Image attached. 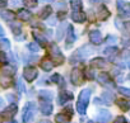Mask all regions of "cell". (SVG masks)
<instances>
[{"label":"cell","instance_id":"1","mask_svg":"<svg viewBox=\"0 0 130 123\" xmlns=\"http://www.w3.org/2000/svg\"><path fill=\"white\" fill-rule=\"evenodd\" d=\"M89 98H91V90L89 89H83L79 94L78 98V103H77V110L79 114H86L88 103H89Z\"/></svg>","mask_w":130,"mask_h":123},{"label":"cell","instance_id":"2","mask_svg":"<svg viewBox=\"0 0 130 123\" xmlns=\"http://www.w3.org/2000/svg\"><path fill=\"white\" fill-rule=\"evenodd\" d=\"M36 109H37V107L33 102L28 103L24 107V109H23V123H29L32 120V118L36 113Z\"/></svg>","mask_w":130,"mask_h":123},{"label":"cell","instance_id":"3","mask_svg":"<svg viewBox=\"0 0 130 123\" xmlns=\"http://www.w3.org/2000/svg\"><path fill=\"white\" fill-rule=\"evenodd\" d=\"M50 55H51V57H52V60H54V62H55V65H61L62 62H64V55L61 53V51H60V48L57 47V44H51V47H50Z\"/></svg>","mask_w":130,"mask_h":123},{"label":"cell","instance_id":"4","mask_svg":"<svg viewBox=\"0 0 130 123\" xmlns=\"http://www.w3.org/2000/svg\"><path fill=\"white\" fill-rule=\"evenodd\" d=\"M116 7L119 13L122 17H129L130 15V4L124 2V0H116Z\"/></svg>","mask_w":130,"mask_h":123},{"label":"cell","instance_id":"5","mask_svg":"<svg viewBox=\"0 0 130 123\" xmlns=\"http://www.w3.org/2000/svg\"><path fill=\"white\" fill-rule=\"evenodd\" d=\"M37 75H38L37 70H36L35 67H32V66H27V67H24V70H23V78H24L27 81H29V83H32V81L37 78Z\"/></svg>","mask_w":130,"mask_h":123},{"label":"cell","instance_id":"6","mask_svg":"<svg viewBox=\"0 0 130 123\" xmlns=\"http://www.w3.org/2000/svg\"><path fill=\"white\" fill-rule=\"evenodd\" d=\"M91 52H94V48L93 47H91V46H83V47H80L75 52V56H78L79 58H84V57H88L91 55Z\"/></svg>","mask_w":130,"mask_h":123},{"label":"cell","instance_id":"7","mask_svg":"<svg viewBox=\"0 0 130 123\" xmlns=\"http://www.w3.org/2000/svg\"><path fill=\"white\" fill-rule=\"evenodd\" d=\"M40 104H41V105H40L41 113H42L43 115H50L51 112H52V104H51V102H50V100H42Z\"/></svg>","mask_w":130,"mask_h":123},{"label":"cell","instance_id":"8","mask_svg":"<svg viewBox=\"0 0 130 123\" xmlns=\"http://www.w3.org/2000/svg\"><path fill=\"white\" fill-rule=\"evenodd\" d=\"M80 78H82V72L78 67H74L72 70V74H70V81L74 84V85H79L80 84Z\"/></svg>","mask_w":130,"mask_h":123},{"label":"cell","instance_id":"9","mask_svg":"<svg viewBox=\"0 0 130 123\" xmlns=\"http://www.w3.org/2000/svg\"><path fill=\"white\" fill-rule=\"evenodd\" d=\"M97 80H98V83L102 84V85H111V86H113V83L111 81V78H110V75H108L107 72H101V74H98Z\"/></svg>","mask_w":130,"mask_h":123},{"label":"cell","instance_id":"10","mask_svg":"<svg viewBox=\"0 0 130 123\" xmlns=\"http://www.w3.org/2000/svg\"><path fill=\"white\" fill-rule=\"evenodd\" d=\"M89 41L93 43V44H100L101 41H102V36H101V32L94 29V31H91L89 32Z\"/></svg>","mask_w":130,"mask_h":123},{"label":"cell","instance_id":"11","mask_svg":"<svg viewBox=\"0 0 130 123\" xmlns=\"http://www.w3.org/2000/svg\"><path fill=\"white\" fill-rule=\"evenodd\" d=\"M72 19H73L75 23H84L86 19H87V17H86V14H84L83 12H80V10H74V12L72 13Z\"/></svg>","mask_w":130,"mask_h":123},{"label":"cell","instance_id":"12","mask_svg":"<svg viewBox=\"0 0 130 123\" xmlns=\"http://www.w3.org/2000/svg\"><path fill=\"white\" fill-rule=\"evenodd\" d=\"M75 39H77V37H75L73 26H68V31H67V43H68V47H69V44H73L75 42Z\"/></svg>","mask_w":130,"mask_h":123},{"label":"cell","instance_id":"13","mask_svg":"<svg viewBox=\"0 0 130 123\" xmlns=\"http://www.w3.org/2000/svg\"><path fill=\"white\" fill-rule=\"evenodd\" d=\"M73 99V94L72 93H69V91H60V94H59V104H65L67 102H69V100H72Z\"/></svg>","mask_w":130,"mask_h":123},{"label":"cell","instance_id":"14","mask_svg":"<svg viewBox=\"0 0 130 123\" xmlns=\"http://www.w3.org/2000/svg\"><path fill=\"white\" fill-rule=\"evenodd\" d=\"M111 119V114L107 110H101L97 115V122L98 123H108Z\"/></svg>","mask_w":130,"mask_h":123},{"label":"cell","instance_id":"15","mask_svg":"<svg viewBox=\"0 0 130 123\" xmlns=\"http://www.w3.org/2000/svg\"><path fill=\"white\" fill-rule=\"evenodd\" d=\"M0 84H2L3 88H9L12 85V75H7V74H3L0 75Z\"/></svg>","mask_w":130,"mask_h":123},{"label":"cell","instance_id":"16","mask_svg":"<svg viewBox=\"0 0 130 123\" xmlns=\"http://www.w3.org/2000/svg\"><path fill=\"white\" fill-rule=\"evenodd\" d=\"M17 110H18V107H17V104L15 103H12L8 108H5V110H4V115L5 117H9V118H12L15 113H17Z\"/></svg>","mask_w":130,"mask_h":123},{"label":"cell","instance_id":"17","mask_svg":"<svg viewBox=\"0 0 130 123\" xmlns=\"http://www.w3.org/2000/svg\"><path fill=\"white\" fill-rule=\"evenodd\" d=\"M101 96H102V100L106 103V104H108V105H111V103L115 100V94H112L111 91H103L102 94H101Z\"/></svg>","mask_w":130,"mask_h":123},{"label":"cell","instance_id":"18","mask_svg":"<svg viewBox=\"0 0 130 123\" xmlns=\"http://www.w3.org/2000/svg\"><path fill=\"white\" fill-rule=\"evenodd\" d=\"M41 67L43 71H47V72L51 71L54 69V61H50L48 58H43L41 61Z\"/></svg>","mask_w":130,"mask_h":123},{"label":"cell","instance_id":"19","mask_svg":"<svg viewBox=\"0 0 130 123\" xmlns=\"http://www.w3.org/2000/svg\"><path fill=\"white\" fill-rule=\"evenodd\" d=\"M108 17H110V10H108L105 5H101V7L98 8V18H100L101 20H106Z\"/></svg>","mask_w":130,"mask_h":123},{"label":"cell","instance_id":"20","mask_svg":"<svg viewBox=\"0 0 130 123\" xmlns=\"http://www.w3.org/2000/svg\"><path fill=\"white\" fill-rule=\"evenodd\" d=\"M106 60L105 58H101V57H96V58H93V60H91V65L92 66H94V67H105L106 66Z\"/></svg>","mask_w":130,"mask_h":123},{"label":"cell","instance_id":"21","mask_svg":"<svg viewBox=\"0 0 130 123\" xmlns=\"http://www.w3.org/2000/svg\"><path fill=\"white\" fill-rule=\"evenodd\" d=\"M18 17H19V19H21V20L27 22V20H29V19H31L32 14H31V12H29V10H27V9H21V10L18 12Z\"/></svg>","mask_w":130,"mask_h":123},{"label":"cell","instance_id":"22","mask_svg":"<svg viewBox=\"0 0 130 123\" xmlns=\"http://www.w3.org/2000/svg\"><path fill=\"white\" fill-rule=\"evenodd\" d=\"M0 15H2V18H3L4 20H7V22H13L14 18H15L14 13L10 12V10H3L2 13H0Z\"/></svg>","mask_w":130,"mask_h":123},{"label":"cell","instance_id":"23","mask_svg":"<svg viewBox=\"0 0 130 123\" xmlns=\"http://www.w3.org/2000/svg\"><path fill=\"white\" fill-rule=\"evenodd\" d=\"M55 120L57 122V123H69V120H70V117L68 115V114H65V113H59L56 117H55Z\"/></svg>","mask_w":130,"mask_h":123},{"label":"cell","instance_id":"24","mask_svg":"<svg viewBox=\"0 0 130 123\" xmlns=\"http://www.w3.org/2000/svg\"><path fill=\"white\" fill-rule=\"evenodd\" d=\"M38 94H40V98H41L42 100H51V99L54 98L52 93L48 91V90H40Z\"/></svg>","mask_w":130,"mask_h":123},{"label":"cell","instance_id":"25","mask_svg":"<svg viewBox=\"0 0 130 123\" xmlns=\"http://www.w3.org/2000/svg\"><path fill=\"white\" fill-rule=\"evenodd\" d=\"M51 13H52V9H51V7H45V8L41 10V13H40V17H41L42 19H46V18H48V17L51 15Z\"/></svg>","mask_w":130,"mask_h":123},{"label":"cell","instance_id":"26","mask_svg":"<svg viewBox=\"0 0 130 123\" xmlns=\"http://www.w3.org/2000/svg\"><path fill=\"white\" fill-rule=\"evenodd\" d=\"M0 48L4 50V51H8L10 48V41L7 39V38H2L0 39Z\"/></svg>","mask_w":130,"mask_h":123},{"label":"cell","instance_id":"27","mask_svg":"<svg viewBox=\"0 0 130 123\" xmlns=\"http://www.w3.org/2000/svg\"><path fill=\"white\" fill-rule=\"evenodd\" d=\"M64 33H65V24L62 23V24L57 28V32H56V39H57V41H61L62 37H64Z\"/></svg>","mask_w":130,"mask_h":123},{"label":"cell","instance_id":"28","mask_svg":"<svg viewBox=\"0 0 130 123\" xmlns=\"http://www.w3.org/2000/svg\"><path fill=\"white\" fill-rule=\"evenodd\" d=\"M70 7L73 10H80L82 9V0H70Z\"/></svg>","mask_w":130,"mask_h":123},{"label":"cell","instance_id":"29","mask_svg":"<svg viewBox=\"0 0 130 123\" xmlns=\"http://www.w3.org/2000/svg\"><path fill=\"white\" fill-rule=\"evenodd\" d=\"M50 81H52V83H57V84H61V85L64 86V80H62V78L60 76V74H54V75L50 78Z\"/></svg>","mask_w":130,"mask_h":123},{"label":"cell","instance_id":"30","mask_svg":"<svg viewBox=\"0 0 130 123\" xmlns=\"http://www.w3.org/2000/svg\"><path fill=\"white\" fill-rule=\"evenodd\" d=\"M119 52V50L116 48V47H107V48H105V51H103V53H106L107 56H115L116 53Z\"/></svg>","mask_w":130,"mask_h":123},{"label":"cell","instance_id":"31","mask_svg":"<svg viewBox=\"0 0 130 123\" xmlns=\"http://www.w3.org/2000/svg\"><path fill=\"white\" fill-rule=\"evenodd\" d=\"M33 37H35V39H36L38 43H41V46H45V44H46V42H47V41H46V38H43V37H42L41 34H38L37 32H33Z\"/></svg>","mask_w":130,"mask_h":123},{"label":"cell","instance_id":"32","mask_svg":"<svg viewBox=\"0 0 130 123\" xmlns=\"http://www.w3.org/2000/svg\"><path fill=\"white\" fill-rule=\"evenodd\" d=\"M27 48L32 52H38L40 51V44L36 43V42H32V43H28L27 44Z\"/></svg>","mask_w":130,"mask_h":123},{"label":"cell","instance_id":"33","mask_svg":"<svg viewBox=\"0 0 130 123\" xmlns=\"http://www.w3.org/2000/svg\"><path fill=\"white\" fill-rule=\"evenodd\" d=\"M10 28H12V31H13V33H14V34H19V33H21V31H22V28H21V24H19V23H12V24H10Z\"/></svg>","mask_w":130,"mask_h":123},{"label":"cell","instance_id":"34","mask_svg":"<svg viewBox=\"0 0 130 123\" xmlns=\"http://www.w3.org/2000/svg\"><path fill=\"white\" fill-rule=\"evenodd\" d=\"M37 3H38V0H24L26 7H29V8H36Z\"/></svg>","mask_w":130,"mask_h":123},{"label":"cell","instance_id":"35","mask_svg":"<svg viewBox=\"0 0 130 123\" xmlns=\"http://www.w3.org/2000/svg\"><path fill=\"white\" fill-rule=\"evenodd\" d=\"M14 71H15V69L12 67V66H5V67L3 69V74H7V75H13Z\"/></svg>","mask_w":130,"mask_h":123},{"label":"cell","instance_id":"36","mask_svg":"<svg viewBox=\"0 0 130 123\" xmlns=\"http://www.w3.org/2000/svg\"><path fill=\"white\" fill-rule=\"evenodd\" d=\"M117 104H119V107H120L122 110H127V109L130 108V104H129V103H126L125 100H119V103H117Z\"/></svg>","mask_w":130,"mask_h":123},{"label":"cell","instance_id":"37","mask_svg":"<svg viewBox=\"0 0 130 123\" xmlns=\"http://www.w3.org/2000/svg\"><path fill=\"white\" fill-rule=\"evenodd\" d=\"M17 89H18L19 93H24V90H26V89H24V84H23V81H22L21 79L17 81Z\"/></svg>","mask_w":130,"mask_h":123},{"label":"cell","instance_id":"38","mask_svg":"<svg viewBox=\"0 0 130 123\" xmlns=\"http://www.w3.org/2000/svg\"><path fill=\"white\" fill-rule=\"evenodd\" d=\"M119 93L125 95V96H130V89L129 88H119Z\"/></svg>","mask_w":130,"mask_h":123},{"label":"cell","instance_id":"39","mask_svg":"<svg viewBox=\"0 0 130 123\" xmlns=\"http://www.w3.org/2000/svg\"><path fill=\"white\" fill-rule=\"evenodd\" d=\"M113 123H127V122H126L125 117H122V115H119V117H116V119L113 120Z\"/></svg>","mask_w":130,"mask_h":123},{"label":"cell","instance_id":"40","mask_svg":"<svg viewBox=\"0 0 130 123\" xmlns=\"http://www.w3.org/2000/svg\"><path fill=\"white\" fill-rule=\"evenodd\" d=\"M7 61H8V57L4 52H0V62L2 64H7Z\"/></svg>","mask_w":130,"mask_h":123},{"label":"cell","instance_id":"41","mask_svg":"<svg viewBox=\"0 0 130 123\" xmlns=\"http://www.w3.org/2000/svg\"><path fill=\"white\" fill-rule=\"evenodd\" d=\"M116 41H117V37H115V36H108L106 38V43H111V42H116Z\"/></svg>","mask_w":130,"mask_h":123},{"label":"cell","instance_id":"42","mask_svg":"<svg viewBox=\"0 0 130 123\" xmlns=\"http://www.w3.org/2000/svg\"><path fill=\"white\" fill-rule=\"evenodd\" d=\"M122 46L125 48H130V39H124L122 41Z\"/></svg>","mask_w":130,"mask_h":123},{"label":"cell","instance_id":"43","mask_svg":"<svg viewBox=\"0 0 130 123\" xmlns=\"http://www.w3.org/2000/svg\"><path fill=\"white\" fill-rule=\"evenodd\" d=\"M124 27H125V31L127 33H130V22H125L124 23Z\"/></svg>","mask_w":130,"mask_h":123},{"label":"cell","instance_id":"44","mask_svg":"<svg viewBox=\"0 0 130 123\" xmlns=\"http://www.w3.org/2000/svg\"><path fill=\"white\" fill-rule=\"evenodd\" d=\"M21 3H22L21 0H12V5H13V7H19Z\"/></svg>","mask_w":130,"mask_h":123},{"label":"cell","instance_id":"45","mask_svg":"<svg viewBox=\"0 0 130 123\" xmlns=\"http://www.w3.org/2000/svg\"><path fill=\"white\" fill-rule=\"evenodd\" d=\"M8 4V0H0V8H4Z\"/></svg>","mask_w":130,"mask_h":123},{"label":"cell","instance_id":"46","mask_svg":"<svg viewBox=\"0 0 130 123\" xmlns=\"http://www.w3.org/2000/svg\"><path fill=\"white\" fill-rule=\"evenodd\" d=\"M7 99H8V100L10 102V104H12V103H14V96H13V95L8 94V95H7Z\"/></svg>","mask_w":130,"mask_h":123},{"label":"cell","instance_id":"47","mask_svg":"<svg viewBox=\"0 0 130 123\" xmlns=\"http://www.w3.org/2000/svg\"><path fill=\"white\" fill-rule=\"evenodd\" d=\"M93 74H94L93 71H91V70H88V78H89V79H93V78H94V75H93Z\"/></svg>","mask_w":130,"mask_h":123},{"label":"cell","instance_id":"48","mask_svg":"<svg viewBox=\"0 0 130 123\" xmlns=\"http://www.w3.org/2000/svg\"><path fill=\"white\" fill-rule=\"evenodd\" d=\"M4 36V29H3V27L0 26V37H3Z\"/></svg>","mask_w":130,"mask_h":123},{"label":"cell","instance_id":"49","mask_svg":"<svg viewBox=\"0 0 130 123\" xmlns=\"http://www.w3.org/2000/svg\"><path fill=\"white\" fill-rule=\"evenodd\" d=\"M3 107H4V100L0 98V109H3Z\"/></svg>","mask_w":130,"mask_h":123},{"label":"cell","instance_id":"50","mask_svg":"<svg viewBox=\"0 0 130 123\" xmlns=\"http://www.w3.org/2000/svg\"><path fill=\"white\" fill-rule=\"evenodd\" d=\"M40 2H41V3H52L54 0H40Z\"/></svg>","mask_w":130,"mask_h":123},{"label":"cell","instance_id":"51","mask_svg":"<svg viewBox=\"0 0 130 123\" xmlns=\"http://www.w3.org/2000/svg\"><path fill=\"white\" fill-rule=\"evenodd\" d=\"M40 123H51V122L47 120V119H42V120H40Z\"/></svg>","mask_w":130,"mask_h":123},{"label":"cell","instance_id":"52","mask_svg":"<svg viewBox=\"0 0 130 123\" xmlns=\"http://www.w3.org/2000/svg\"><path fill=\"white\" fill-rule=\"evenodd\" d=\"M89 2H91L92 4H96V3H98V2H100V0H89Z\"/></svg>","mask_w":130,"mask_h":123},{"label":"cell","instance_id":"53","mask_svg":"<svg viewBox=\"0 0 130 123\" xmlns=\"http://www.w3.org/2000/svg\"><path fill=\"white\" fill-rule=\"evenodd\" d=\"M9 123H17V122H15V120H10Z\"/></svg>","mask_w":130,"mask_h":123},{"label":"cell","instance_id":"54","mask_svg":"<svg viewBox=\"0 0 130 123\" xmlns=\"http://www.w3.org/2000/svg\"><path fill=\"white\" fill-rule=\"evenodd\" d=\"M103 2H108V0H103Z\"/></svg>","mask_w":130,"mask_h":123},{"label":"cell","instance_id":"55","mask_svg":"<svg viewBox=\"0 0 130 123\" xmlns=\"http://www.w3.org/2000/svg\"><path fill=\"white\" fill-rule=\"evenodd\" d=\"M89 123H93V122H89Z\"/></svg>","mask_w":130,"mask_h":123},{"label":"cell","instance_id":"56","mask_svg":"<svg viewBox=\"0 0 130 123\" xmlns=\"http://www.w3.org/2000/svg\"><path fill=\"white\" fill-rule=\"evenodd\" d=\"M129 104H130V103H129Z\"/></svg>","mask_w":130,"mask_h":123}]
</instances>
